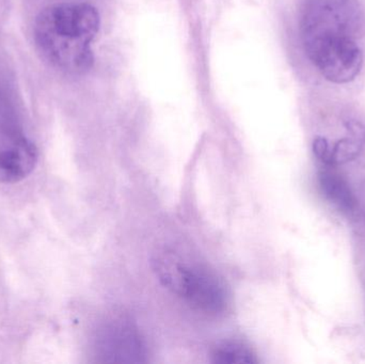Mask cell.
Listing matches in <instances>:
<instances>
[{"label": "cell", "mask_w": 365, "mask_h": 364, "mask_svg": "<svg viewBox=\"0 0 365 364\" xmlns=\"http://www.w3.org/2000/svg\"><path fill=\"white\" fill-rule=\"evenodd\" d=\"M319 190L324 198L334 205L343 215H356L358 211V200L346 180L329 166L319 170L317 175Z\"/></svg>", "instance_id": "6"}, {"label": "cell", "mask_w": 365, "mask_h": 364, "mask_svg": "<svg viewBox=\"0 0 365 364\" xmlns=\"http://www.w3.org/2000/svg\"><path fill=\"white\" fill-rule=\"evenodd\" d=\"M212 363L221 364L257 363L252 350L240 342H225L212 352Z\"/></svg>", "instance_id": "7"}, {"label": "cell", "mask_w": 365, "mask_h": 364, "mask_svg": "<svg viewBox=\"0 0 365 364\" xmlns=\"http://www.w3.org/2000/svg\"><path fill=\"white\" fill-rule=\"evenodd\" d=\"M362 12L358 0H304L299 29L309 59L327 80L347 83L361 72L358 44Z\"/></svg>", "instance_id": "1"}, {"label": "cell", "mask_w": 365, "mask_h": 364, "mask_svg": "<svg viewBox=\"0 0 365 364\" xmlns=\"http://www.w3.org/2000/svg\"><path fill=\"white\" fill-rule=\"evenodd\" d=\"M154 263L160 281L189 305L205 313L218 314L225 311L227 305V293L212 274L184 264L173 254H162Z\"/></svg>", "instance_id": "3"}, {"label": "cell", "mask_w": 365, "mask_h": 364, "mask_svg": "<svg viewBox=\"0 0 365 364\" xmlns=\"http://www.w3.org/2000/svg\"><path fill=\"white\" fill-rule=\"evenodd\" d=\"M100 29V15L87 4H60L44 9L34 24V40L43 57L72 74L93 66L91 44Z\"/></svg>", "instance_id": "2"}, {"label": "cell", "mask_w": 365, "mask_h": 364, "mask_svg": "<svg viewBox=\"0 0 365 364\" xmlns=\"http://www.w3.org/2000/svg\"><path fill=\"white\" fill-rule=\"evenodd\" d=\"M349 136L336 142L334 147H330L326 139H315L313 150L317 160L325 166H336L355 158L364 145L365 130L358 123L349 124Z\"/></svg>", "instance_id": "5"}, {"label": "cell", "mask_w": 365, "mask_h": 364, "mask_svg": "<svg viewBox=\"0 0 365 364\" xmlns=\"http://www.w3.org/2000/svg\"><path fill=\"white\" fill-rule=\"evenodd\" d=\"M100 361L107 363H141L147 357L143 338L126 321H111L101 329L96 340Z\"/></svg>", "instance_id": "4"}]
</instances>
